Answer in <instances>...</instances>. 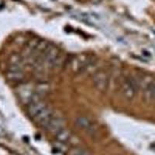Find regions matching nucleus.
Instances as JSON below:
<instances>
[{"instance_id":"obj_1","label":"nucleus","mask_w":155,"mask_h":155,"mask_svg":"<svg viewBox=\"0 0 155 155\" xmlns=\"http://www.w3.org/2000/svg\"><path fill=\"white\" fill-rule=\"evenodd\" d=\"M27 112L32 120L53 134H57L64 128L61 120L54 114L45 102L40 99L33 98L28 103Z\"/></svg>"},{"instance_id":"obj_4","label":"nucleus","mask_w":155,"mask_h":155,"mask_svg":"<svg viewBox=\"0 0 155 155\" xmlns=\"http://www.w3.org/2000/svg\"><path fill=\"white\" fill-rule=\"evenodd\" d=\"M139 86L138 82L131 78H125L120 84L122 95L128 100H131L136 96Z\"/></svg>"},{"instance_id":"obj_5","label":"nucleus","mask_w":155,"mask_h":155,"mask_svg":"<svg viewBox=\"0 0 155 155\" xmlns=\"http://www.w3.org/2000/svg\"><path fill=\"white\" fill-rule=\"evenodd\" d=\"M93 83L95 88L99 91L104 92L109 85V78L105 71H98L93 76Z\"/></svg>"},{"instance_id":"obj_3","label":"nucleus","mask_w":155,"mask_h":155,"mask_svg":"<svg viewBox=\"0 0 155 155\" xmlns=\"http://www.w3.org/2000/svg\"><path fill=\"white\" fill-rule=\"evenodd\" d=\"M142 90L143 98L147 102H155V79L153 78L145 77L138 83Z\"/></svg>"},{"instance_id":"obj_6","label":"nucleus","mask_w":155,"mask_h":155,"mask_svg":"<svg viewBox=\"0 0 155 155\" xmlns=\"http://www.w3.org/2000/svg\"><path fill=\"white\" fill-rule=\"evenodd\" d=\"M89 58L85 56H78L72 62V68L75 71H84L88 66H89Z\"/></svg>"},{"instance_id":"obj_7","label":"nucleus","mask_w":155,"mask_h":155,"mask_svg":"<svg viewBox=\"0 0 155 155\" xmlns=\"http://www.w3.org/2000/svg\"><path fill=\"white\" fill-rule=\"evenodd\" d=\"M76 123H77L78 125L79 126L81 129L88 131V132L90 133L92 132V130H95V127H94L93 124L88 118H85V117H79V118L77 119Z\"/></svg>"},{"instance_id":"obj_8","label":"nucleus","mask_w":155,"mask_h":155,"mask_svg":"<svg viewBox=\"0 0 155 155\" xmlns=\"http://www.w3.org/2000/svg\"><path fill=\"white\" fill-rule=\"evenodd\" d=\"M71 155H90L87 151L81 149H74L71 152Z\"/></svg>"},{"instance_id":"obj_2","label":"nucleus","mask_w":155,"mask_h":155,"mask_svg":"<svg viewBox=\"0 0 155 155\" xmlns=\"http://www.w3.org/2000/svg\"><path fill=\"white\" fill-rule=\"evenodd\" d=\"M35 50L38 54L39 58L47 65L57 66L61 61L59 50L48 43H39Z\"/></svg>"}]
</instances>
